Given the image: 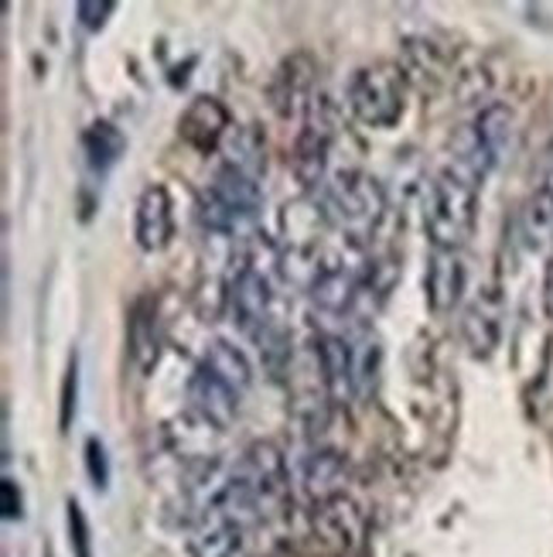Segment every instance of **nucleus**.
<instances>
[{"mask_svg": "<svg viewBox=\"0 0 553 557\" xmlns=\"http://www.w3.org/2000/svg\"><path fill=\"white\" fill-rule=\"evenodd\" d=\"M311 356H315V362H318V373H322V383L328 391V400L331 404L355 400V370H352L349 335L318 332L315 343H311Z\"/></svg>", "mask_w": 553, "mask_h": 557, "instance_id": "13", "label": "nucleus"}, {"mask_svg": "<svg viewBox=\"0 0 553 557\" xmlns=\"http://www.w3.org/2000/svg\"><path fill=\"white\" fill-rule=\"evenodd\" d=\"M465 263L462 253H451V250H430L427 260V271H424V298L430 305V311L448 314L454 305L462 301L465 295Z\"/></svg>", "mask_w": 553, "mask_h": 557, "instance_id": "16", "label": "nucleus"}, {"mask_svg": "<svg viewBox=\"0 0 553 557\" xmlns=\"http://www.w3.org/2000/svg\"><path fill=\"white\" fill-rule=\"evenodd\" d=\"M247 527H239L226 510L212 506L196 523L188 527V554L191 557H236L243 547Z\"/></svg>", "mask_w": 553, "mask_h": 557, "instance_id": "15", "label": "nucleus"}, {"mask_svg": "<svg viewBox=\"0 0 553 557\" xmlns=\"http://www.w3.org/2000/svg\"><path fill=\"white\" fill-rule=\"evenodd\" d=\"M366 510L352 496H335L325 503H315L311 510V537L322 544V550L335 557H352L366 541Z\"/></svg>", "mask_w": 553, "mask_h": 557, "instance_id": "6", "label": "nucleus"}, {"mask_svg": "<svg viewBox=\"0 0 553 557\" xmlns=\"http://www.w3.org/2000/svg\"><path fill=\"white\" fill-rule=\"evenodd\" d=\"M478 220V185L458 175L454 168H444L427 185L424 199V230L435 250L462 253L475 233Z\"/></svg>", "mask_w": 553, "mask_h": 557, "instance_id": "1", "label": "nucleus"}, {"mask_svg": "<svg viewBox=\"0 0 553 557\" xmlns=\"http://www.w3.org/2000/svg\"><path fill=\"white\" fill-rule=\"evenodd\" d=\"M349 346H352V370H355V400H363L369 394V386L376 383L379 346H376L373 332H366V329L349 335Z\"/></svg>", "mask_w": 553, "mask_h": 557, "instance_id": "28", "label": "nucleus"}, {"mask_svg": "<svg viewBox=\"0 0 553 557\" xmlns=\"http://www.w3.org/2000/svg\"><path fill=\"white\" fill-rule=\"evenodd\" d=\"M307 298L325 314H345V311H352V305L359 298H363V271H352L342 257L328 253L318 281L307 290Z\"/></svg>", "mask_w": 553, "mask_h": 557, "instance_id": "14", "label": "nucleus"}, {"mask_svg": "<svg viewBox=\"0 0 553 557\" xmlns=\"http://www.w3.org/2000/svg\"><path fill=\"white\" fill-rule=\"evenodd\" d=\"M345 96H349L355 120H363L366 127L387 131L403 116V107H406L403 69L393 62H373V65L355 69Z\"/></svg>", "mask_w": 553, "mask_h": 557, "instance_id": "3", "label": "nucleus"}, {"mask_svg": "<svg viewBox=\"0 0 553 557\" xmlns=\"http://www.w3.org/2000/svg\"><path fill=\"white\" fill-rule=\"evenodd\" d=\"M226 164L239 168V172H247L256 182L267 172V140H263L256 124L232 127V137L226 144Z\"/></svg>", "mask_w": 553, "mask_h": 557, "instance_id": "25", "label": "nucleus"}, {"mask_svg": "<svg viewBox=\"0 0 553 557\" xmlns=\"http://www.w3.org/2000/svg\"><path fill=\"white\" fill-rule=\"evenodd\" d=\"M519 236L523 244L543 253L553 247V185L537 188L519 209Z\"/></svg>", "mask_w": 553, "mask_h": 557, "instance_id": "24", "label": "nucleus"}, {"mask_svg": "<svg viewBox=\"0 0 553 557\" xmlns=\"http://www.w3.org/2000/svg\"><path fill=\"white\" fill-rule=\"evenodd\" d=\"M83 154L92 175H106L127 154V134L113 120H96L83 131Z\"/></svg>", "mask_w": 553, "mask_h": 557, "instance_id": "21", "label": "nucleus"}, {"mask_svg": "<svg viewBox=\"0 0 553 557\" xmlns=\"http://www.w3.org/2000/svg\"><path fill=\"white\" fill-rule=\"evenodd\" d=\"M232 472L239 486L256 499L263 520L280 517L287 510V499H291V472H287V458L274 442L247 445V451L236 458Z\"/></svg>", "mask_w": 553, "mask_h": 557, "instance_id": "4", "label": "nucleus"}, {"mask_svg": "<svg viewBox=\"0 0 553 557\" xmlns=\"http://www.w3.org/2000/svg\"><path fill=\"white\" fill-rule=\"evenodd\" d=\"M202 370H209L215 380H223L226 386H232V391L243 397L250 391L253 383V367L243 349H236L232 343H226V338H212V343L205 346L202 352Z\"/></svg>", "mask_w": 553, "mask_h": 557, "instance_id": "22", "label": "nucleus"}, {"mask_svg": "<svg viewBox=\"0 0 553 557\" xmlns=\"http://www.w3.org/2000/svg\"><path fill=\"white\" fill-rule=\"evenodd\" d=\"M223 442H226V431L219 424H212L209 418H202L199 410H191V407L185 410V414H175L164 424V445L175 458H181L185 466L219 462Z\"/></svg>", "mask_w": 553, "mask_h": 557, "instance_id": "8", "label": "nucleus"}, {"mask_svg": "<svg viewBox=\"0 0 553 557\" xmlns=\"http://www.w3.org/2000/svg\"><path fill=\"white\" fill-rule=\"evenodd\" d=\"M315 83H318V65L307 52H294L291 59H284L277 76L271 83V103L274 110L291 120V116H304L311 100H315Z\"/></svg>", "mask_w": 553, "mask_h": 557, "instance_id": "11", "label": "nucleus"}, {"mask_svg": "<svg viewBox=\"0 0 553 557\" xmlns=\"http://www.w3.org/2000/svg\"><path fill=\"white\" fill-rule=\"evenodd\" d=\"M76 407H79V356H68V367L62 376V394H59V431L68 434L72 421H76Z\"/></svg>", "mask_w": 553, "mask_h": 557, "instance_id": "29", "label": "nucleus"}, {"mask_svg": "<svg viewBox=\"0 0 553 557\" xmlns=\"http://www.w3.org/2000/svg\"><path fill=\"white\" fill-rule=\"evenodd\" d=\"M86 472H89V482L96 490H106L110 486V458H106V445L89 434L86 438Z\"/></svg>", "mask_w": 553, "mask_h": 557, "instance_id": "31", "label": "nucleus"}, {"mask_svg": "<svg viewBox=\"0 0 553 557\" xmlns=\"http://www.w3.org/2000/svg\"><path fill=\"white\" fill-rule=\"evenodd\" d=\"M331 140H335V107L325 92H318L311 100L304 113V127L294 140V154L291 168L294 178L301 182L304 196L325 188V172H328V154H331Z\"/></svg>", "mask_w": 553, "mask_h": 557, "instance_id": "5", "label": "nucleus"}, {"mask_svg": "<svg viewBox=\"0 0 553 557\" xmlns=\"http://www.w3.org/2000/svg\"><path fill=\"white\" fill-rule=\"evenodd\" d=\"M322 206L331 226H339L352 244H366L387 215V188L366 172H339L322 188Z\"/></svg>", "mask_w": 553, "mask_h": 557, "instance_id": "2", "label": "nucleus"}, {"mask_svg": "<svg viewBox=\"0 0 553 557\" xmlns=\"http://www.w3.org/2000/svg\"><path fill=\"white\" fill-rule=\"evenodd\" d=\"M209 191L219 202H226L243 223H253L260 206H263V188H260V182L250 178L247 172H239V168L226 164V161L219 164V172L212 175Z\"/></svg>", "mask_w": 553, "mask_h": 557, "instance_id": "19", "label": "nucleus"}, {"mask_svg": "<svg viewBox=\"0 0 553 557\" xmlns=\"http://www.w3.org/2000/svg\"><path fill=\"white\" fill-rule=\"evenodd\" d=\"M0 510H4V520L24 517V496H21L17 479H11V475H4V482H0Z\"/></svg>", "mask_w": 553, "mask_h": 557, "instance_id": "33", "label": "nucleus"}, {"mask_svg": "<svg viewBox=\"0 0 553 557\" xmlns=\"http://www.w3.org/2000/svg\"><path fill=\"white\" fill-rule=\"evenodd\" d=\"M325 260L328 257H322L318 247H284L280 250V263H277V274L291 287H298V290H304V295H307L311 284H315L318 274H322Z\"/></svg>", "mask_w": 553, "mask_h": 557, "instance_id": "27", "label": "nucleus"}, {"mask_svg": "<svg viewBox=\"0 0 553 557\" xmlns=\"http://www.w3.org/2000/svg\"><path fill=\"white\" fill-rule=\"evenodd\" d=\"M472 131H475L478 144L486 148V154L499 164L516 144V110L506 103H489L482 113L475 116Z\"/></svg>", "mask_w": 553, "mask_h": 557, "instance_id": "23", "label": "nucleus"}, {"mask_svg": "<svg viewBox=\"0 0 553 557\" xmlns=\"http://www.w3.org/2000/svg\"><path fill=\"white\" fill-rule=\"evenodd\" d=\"M226 290H229L226 311H229L232 325L239 332H247L250 338H256L263 329L271 325L274 290H271L267 271H256V268H250V263H239Z\"/></svg>", "mask_w": 553, "mask_h": 557, "instance_id": "7", "label": "nucleus"}, {"mask_svg": "<svg viewBox=\"0 0 553 557\" xmlns=\"http://www.w3.org/2000/svg\"><path fill=\"white\" fill-rule=\"evenodd\" d=\"M331 226L322 199H298V202H287L280 212V233L287 239V247H318L322 230Z\"/></svg>", "mask_w": 553, "mask_h": 557, "instance_id": "20", "label": "nucleus"}, {"mask_svg": "<svg viewBox=\"0 0 553 557\" xmlns=\"http://www.w3.org/2000/svg\"><path fill=\"white\" fill-rule=\"evenodd\" d=\"M502 319H506V298L495 284L482 287L468 301L462 314V338L475 359H489L502 343Z\"/></svg>", "mask_w": 553, "mask_h": 557, "instance_id": "9", "label": "nucleus"}, {"mask_svg": "<svg viewBox=\"0 0 553 557\" xmlns=\"http://www.w3.org/2000/svg\"><path fill=\"white\" fill-rule=\"evenodd\" d=\"M158 346H161L158 319L151 311V301L143 298L134 305V314H130V359L140 373H148L158 362Z\"/></svg>", "mask_w": 553, "mask_h": 557, "instance_id": "26", "label": "nucleus"}, {"mask_svg": "<svg viewBox=\"0 0 553 557\" xmlns=\"http://www.w3.org/2000/svg\"><path fill=\"white\" fill-rule=\"evenodd\" d=\"M188 407L199 410L202 418H209L212 424H219L223 431L232 428L236 414H239V394L232 391V386H226L223 380H215L209 370H196L188 376Z\"/></svg>", "mask_w": 553, "mask_h": 557, "instance_id": "17", "label": "nucleus"}, {"mask_svg": "<svg viewBox=\"0 0 553 557\" xmlns=\"http://www.w3.org/2000/svg\"><path fill=\"white\" fill-rule=\"evenodd\" d=\"M65 517H68V544L76 557H92V537H89V520L83 513L79 499H68L65 503Z\"/></svg>", "mask_w": 553, "mask_h": 557, "instance_id": "30", "label": "nucleus"}, {"mask_svg": "<svg viewBox=\"0 0 553 557\" xmlns=\"http://www.w3.org/2000/svg\"><path fill=\"white\" fill-rule=\"evenodd\" d=\"M134 236L137 247L148 253H161L175 236V202L172 191L164 185H148L137 199V215H134Z\"/></svg>", "mask_w": 553, "mask_h": 557, "instance_id": "12", "label": "nucleus"}, {"mask_svg": "<svg viewBox=\"0 0 553 557\" xmlns=\"http://www.w3.org/2000/svg\"><path fill=\"white\" fill-rule=\"evenodd\" d=\"M229 131H232V120L219 96H196L178 116V137L199 154L219 151V144L229 137Z\"/></svg>", "mask_w": 553, "mask_h": 557, "instance_id": "10", "label": "nucleus"}, {"mask_svg": "<svg viewBox=\"0 0 553 557\" xmlns=\"http://www.w3.org/2000/svg\"><path fill=\"white\" fill-rule=\"evenodd\" d=\"M349 482V462L342 451L335 448H318L304 458L301 469V490L311 503H325L345 493Z\"/></svg>", "mask_w": 553, "mask_h": 557, "instance_id": "18", "label": "nucleus"}, {"mask_svg": "<svg viewBox=\"0 0 553 557\" xmlns=\"http://www.w3.org/2000/svg\"><path fill=\"white\" fill-rule=\"evenodd\" d=\"M113 11H116L113 0H83V4H76V17H79V24L86 32L106 28V21H110Z\"/></svg>", "mask_w": 553, "mask_h": 557, "instance_id": "32", "label": "nucleus"}]
</instances>
